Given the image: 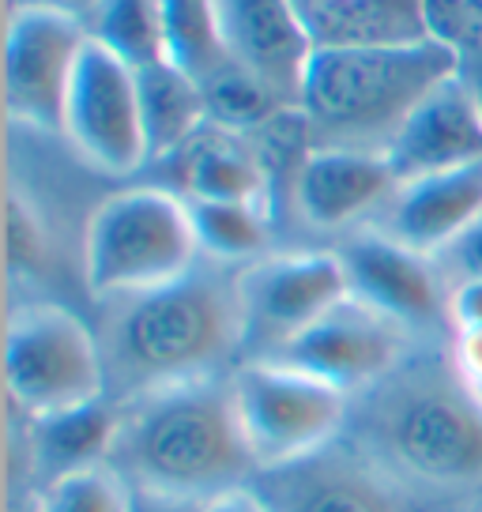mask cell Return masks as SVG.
I'll return each instance as SVG.
<instances>
[{"label":"cell","instance_id":"obj_1","mask_svg":"<svg viewBox=\"0 0 482 512\" xmlns=\"http://www.w3.org/2000/svg\"><path fill=\"white\" fill-rule=\"evenodd\" d=\"M343 437L437 509L482 494V403L449 339L418 343L388 377L351 396Z\"/></svg>","mask_w":482,"mask_h":512},{"label":"cell","instance_id":"obj_2","mask_svg":"<svg viewBox=\"0 0 482 512\" xmlns=\"http://www.w3.org/2000/svg\"><path fill=\"white\" fill-rule=\"evenodd\" d=\"M110 400L230 377L245 362L238 268L204 260L170 287L110 302L98 328Z\"/></svg>","mask_w":482,"mask_h":512},{"label":"cell","instance_id":"obj_3","mask_svg":"<svg viewBox=\"0 0 482 512\" xmlns=\"http://www.w3.org/2000/svg\"><path fill=\"white\" fill-rule=\"evenodd\" d=\"M110 467L136 494L181 505H208L260 475L230 377L177 384L121 403Z\"/></svg>","mask_w":482,"mask_h":512},{"label":"cell","instance_id":"obj_4","mask_svg":"<svg viewBox=\"0 0 482 512\" xmlns=\"http://www.w3.org/2000/svg\"><path fill=\"white\" fill-rule=\"evenodd\" d=\"M460 68L464 57L434 38L392 49H313L298 106L317 147L385 155L407 117Z\"/></svg>","mask_w":482,"mask_h":512},{"label":"cell","instance_id":"obj_5","mask_svg":"<svg viewBox=\"0 0 482 512\" xmlns=\"http://www.w3.org/2000/svg\"><path fill=\"white\" fill-rule=\"evenodd\" d=\"M200 264L189 200L166 185L110 192L83 230V287L102 305L170 287Z\"/></svg>","mask_w":482,"mask_h":512},{"label":"cell","instance_id":"obj_6","mask_svg":"<svg viewBox=\"0 0 482 512\" xmlns=\"http://www.w3.org/2000/svg\"><path fill=\"white\" fill-rule=\"evenodd\" d=\"M4 388L27 422L110 400L98 332L57 302H27L8 317Z\"/></svg>","mask_w":482,"mask_h":512},{"label":"cell","instance_id":"obj_7","mask_svg":"<svg viewBox=\"0 0 482 512\" xmlns=\"http://www.w3.org/2000/svg\"><path fill=\"white\" fill-rule=\"evenodd\" d=\"M230 388L260 471L294 464L347 430L351 396L272 358H245L230 373Z\"/></svg>","mask_w":482,"mask_h":512},{"label":"cell","instance_id":"obj_8","mask_svg":"<svg viewBox=\"0 0 482 512\" xmlns=\"http://www.w3.org/2000/svg\"><path fill=\"white\" fill-rule=\"evenodd\" d=\"M238 298L245 317V358H268L351 298V283L336 249H294L238 268Z\"/></svg>","mask_w":482,"mask_h":512},{"label":"cell","instance_id":"obj_9","mask_svg":"<svg viewBox=\"0 0 482 512\" xmlns=\"http://www.w3.org/2000/svg\"><path fill=\"white\" fill-rule=\"evenodd\" d=\"M87 23L57 8H8L4 34V102L23 128L65 136V106Z\"/></svg>","mask_w":482,"mask_h":512},{"label":"cell","instance_id":"obj_10","mask_svg":"<svg viewBox=\"0 0 482 512\" xmlns=\"http://www.w3.org/2000/svg\"><path fill=\"white\" fill-rule=\"evenodd\" d=\"M253 490L268 512H437L347 437L287 467L260 471Z\"/></svg>","mask_w":482,"mask_h":512},{"label":"cell","instance_id":"obj_11","mask_svg":"<svg viewBox=\"0 0 482 512\" xmlns=\"http://www.w3.org/2000/svg\"><path fill=\"white\" fill-rule=\"evenodd\" d=\"M65 140L87 166L110 177H132L147 166L136 68L87 38L65 106Z\"/></svg>","mask_w":482,"mask_h":512},{"label":"cell","instance_id":"obj_12","mask_svg":"<svg viewBox=\"0 0 482 512\" xmlns=\"http://www.w3.org/2000/svg\"><path fill=\"white\" fill-rule=\"evenodd\" d=\"M351 294L377 313L400 320L418 339H449V279L437 260L407 249L381 226L362 223L336 241Z\"/></svg>","mask_w":482,"mask_h":512},{"label":"cell","instance_id":"obj_13","mask_svg":"<svg viewBox=\"0 0 482 512\" xmlns=\"http://www.w3.org/2000/svg\"><path fill=\"white\" fill-rule=\"evenodd\" d=\"M418 343L426 339L351 294L268 358L332 384L343 396H358L388 377Z\"/></svg>","mask_w":482,"mask_h":512},{"label":"cell","instance_id":"obj_14","mask_svg":"<svg viewBox=\"0 0 482 512\" xmlns=\"http://www.w3.org/2000/svg\"><path fill=\"white\" fill-rule=\"evenodd\" d=\"M226 57L264 80L275 95L298 106L313 57L294 0H215Z\"/></svg>","mask_w":482,"mask_h":512},{"label":"cell","instance_id":"obj_15","mask_svg":"<svg viewBox=\"0 0 482 512\" xmlns=\"http://www.w3.org/2000/svg\"><path fill=\"white\" fill-rule=\"evenodd\" d=\"M396 185L400 181L385 155L347 151V147H313L298 177L294 215L309 230L343 238L354 226L373 223V215L385 208Z\"/></svg>","mask_w":482,"mask_h":512},{"label":"cell","instance_id":"obj_16","mask_svg":"<svg viewBox=\"0 0 482 512\" xmlns=\"http://www.w3.org/2000/svg\"><path fill=\"white\" fill-rule=\"evenodd\" d=\"M385 159L396 181L482 162V102L464 72L426 95V102L400 128V136L388 144Z\"/></svg>","mask_w":482,"mask_h":512},{"label":"cell","instance_id":"obj_17","mask_svg":"<svg viewBox=\"0 0 482 512\" xmlns=\"http://www.w3.org/2000/svg\"><path fill=\"white\" fill-rule=\"evenodd\" d=\"M482 219V162L400 181L373 226L403 241L415 253L437 256Z\"/></svg>","mask_w":482,"mask_h":512},{"label":"cell","instance_id":"obj_18","mask_svg":"<svg viewBox=\"0 0 482 512\" xmlns=\"http://www.w3.org/2000/svg\"><path fill=\"white\" fill-rule=\"evenodd\" d=\"M166 170L162 181L185 200H204V204H260L268 208V185L257 162V151L249 136L226 132L208 125L196 132L185 147H177L170 159L155 162ZM272 215V211H268Z\"/></svg>","mask_w":482,"mask_h":512},{"label":"cell","instance_id":"obj_19","mask_svg":"<svg viewBox=\"0 0 482 512\" xmlns=\"http://www.w3.org/2000/svg\"><path fill=\"white\" fill-rule=\"evenodd\" d=\"M313 49H392L430 42L422 0H294Z\"/></svg>","mask_w":482,"mask_h":512},{"label":"cell","instance_id":"obj_20","mask_svg":"<svg viewBox=\"0 0 482 512\" xmlns=\"http://www.w3.org/2000/svg\"><path fill=\"white\" fill-rule=\"evenodd\" d=\"M136 91H140V117L147 136V166L170 159L177 147H185L208 125L204 87L174 61L136 68Z\"/></svg>","mask_w":482,"mask_h":512},{"label":"cell","instance_id":"obj_21","mask_svg":"<svg viewBox=\"0 0 482 512\" xmlns=\"http://www.w3.org/2000/svg\"><path fill=\"white\" fill-rule=\"evenodd\" d=\"M121 426V407L98 400L68 415L31 422V456L46 471V482L91 464H110L113 441Z\"/></svg>","mask_w":482,"mask_h":512},{"label":"cell","instance_id":"obj_22","mask_svg":"<svg viewBox=\"0 0 482 512\" xmlns=\"http://www.w3.org/2000/svg\"><path fill=\"white\" fill-rule=\"evenodd\" d=\"M200 253L223 268H245L272 253L275 223L260 204H204L189 200Z\"/></svg>","mask_w":482,"mask_h":512},{"label":"cell","instance_id":"obj_23","mask_svg":"<svg viewBox=\"0 0 482 512\" xmlns=\"http://www.w3.org/2000/svg\"><path fill=\"white\" fill-rule=\"evenodd\" d=\"M87 34L129 68L166 61L159 0H98L87 16Z\"/></svg>","mask_w":482,"mask_h":512},{"label":"cell","instance_id":"obj_24","mask_svg":"<svg viewBox=\"0 0 482 512\" xmlns=\"http://www.w3.org/2000/svg\"><path fill=\"white\" fill-rule=\"evenodd\" d=\"M204 87V102H208V121L215 128L238 132V136H253L257 128H264L275 113H283L290 102L275 95L264 80H257L253 72H245L241 64L223 61L211 76L200 80Z\"/></svg>","mask_w":482,"mask_h":512},{"label":"cell","instance_id":"obj_25","mask_svg":"<svg viewBox=\"0 0 482 512\" xmlns=\"http://www.w3.org/2000/svg\"><path fill=\"white\" fill-rule=\"evenodd\" d=\"M159 16L166 61H174L193 80H204L223 61H230L219 38L215 0H159Z\"/></svg>","mask_w":482,"mask_h":512},{"label":"cell","instance_id":"obj_26","mask_svg":"<svg viewBox=\"0 0 482 512\" xmlns=\"http://www.w3.org/2000/svg\"><path fill=\"white\" fill-rule=\"evenodd\" d=\"M34 512H136V490L110 464H91L42 482Z\"/></svg>","mask_w":482,"mask_h":512},{"label":"cell","instance_id":"obj_27","mask_svg":"<svg viewBox=\"0 0 482 512\" xmlns=\"http://www.w3.org/2000/svg\"><path fill=\"white\" fill-rule=\"evenodd\" d=\"M4 245H8V272L38 275L49 264V230L42 215L19 189H8L4 204Z\"/></svg>","mask_w":482,"mask_h":512},{"label":"cell","instance_id":"obj_28","mask_svg":"<svg viewBox=\"0 0 482 512\" xmlns=\"http://www.w3.org/2000/svg\"><path fill=\"white\" fill-rule=\"evenodd\" d=\"M426 31L460 57L482 49V0H422Z\"/></svg>","mask_w":482,"mask_h":512},{"label":"cell","instance_id":"obj_29","mask_svg":"<svg viewBox=\"0 0 482 512\" xmlns=\"http://www.w3.org/2000/svg\"><path fill=\"white\" fill-rule=\"evenodd\" d=\"M437 268L449 279V287L464 279H482V219L437 256Z\"/></svg>","mask_w":482,"mask_h":512},{"label":"cell","instance_id":"obj_30","mask_svg":"<svg viewBox=\"0 0 482 512\" xmlns=\"http://www.w3.org/2000/svg\"><path fill=\"white\" fill-rule=\"evenodd\" d=\"M449 328L482 332V279H464L449 287Z\"/></svg>","mask_w":482,"mask_h":512},{"label":"cell","instance_id":"obj_31","mask_svg":"<svg viewBox=\"0 0 482 512\" xmlns=\"http://www.w3.org/2000/svg\"><path fill=\"white\" fill-rule=\"evenodd\" d=\"M449 351L464 384L475 392V400L482 403V332H452Z\"/></svg>","mask_w":482,"mask_h":512},{"label":"cell","instance_id":"obj_32","mask_svg":"<svg viewBox=\"0 0 482 512\" xmlns=\"http://www.w3.org/2000/svg\"><path fill=\"white\" fill-rule=\"evenodd\" d=\"M200 512H268V505L260 501V494L253 490V482H249V486H241V490H230V494L215 497L208 505H200Z\"/></svg>","mask_w":482,"mask_h":512},{"label":"cell","instance_id":"obj_33","mask_svg":"<svg viewBox=\"0 0 482 512\" xmlns=\"http://www.w3.org/2000/svg\"><path fill=\"white\" fill-rule=\"evenodd\" d=\"M98 0H8V8H57V12H68L87 23V16L95 12Z\"/></svg>","mask_w":482,"mask_h":512},{"label":"cell","instance_id":"obj_34","mask_svg":"<svg viewBox=\"0 0 482 512\" xmlns=\"http://www.w3.org/2000/svg\"><path fill=\"white\" fill-rule=\"evenodd\" d=\"M136 512H200V505H181V501H162V497L136 494Z\"/></svg>","mask_w":482,"mask_h":512},{"label":"cell","instance_id":"obj_35","mask_svg":"<svg viewBox=\"0 0 482 512\" xmlns=\"http://www.w3.org/2000/svg\"><path fill=\"white\" fill-rule=\"evenodd\" d=\"M437 512H482V494L464 497V501H449V505H441Z\"/></svg>","mask_w":482,"mask_h":512}]
</instances>
